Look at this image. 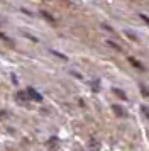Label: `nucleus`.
Segmentation results:
<instances>
[{"label": "nucleus", "mask_w": 149, "mask_h": 151, "mask_svg": "<svg viewBox=\"0 0 149 151\" xmlns=\"http://www.w3.org/2000/svg\"><path fill=\"white\" fill-rule=\"evenodd\" d=\"M130 63H132L134 66H137V68H142V65H141V63H137V61L134 60V58H130Z\"/></svg>", "instance_id": "5"}, {"label": "nucleus", "mask_w": 149, "mask_h": 151, "mask_svg": "<svg viewBox=\"0 0 149 151\" xmlns=\"http://www.w3.org/2000/svg\"><path fill=\"white\" fill-rule=\"evenodd\" d=\"M141 19H142L144 22H148V24H149V17H148L146 14H141Z\"/></svg>", "instance_id": "6"}, {"label": "nucleus", "mask_w": 149, "mask_h": 151, "mask_svg": "<svg viewBox=\"0 0 149 151\" xmlns=\"http://www.w3.org/2000/svg\"><path fill=\"white\" fill-rule=\"evenodd\" d=\"M27 93H29V97H32L34 100H37V102H41V100H42V95H41L37 90H34L32 87H29V88H27Z\"/></svg>", "instance_id": "1"}, {"label": "nucleus", "mask_w": 149, "mask_h": 151, "mask_svg": "<svg viewBox=\"0 0 149 151\" xmlns=\"http://www.w3.org/2000/svg\"><path fill=\"white\" fill-rule=\"evenodd\" d=\"M114 92H115V93H117V95H119V97H122V99H124V100H125V93H124V92H122V90H119V88H115Z\"/></svg>", "instance_id": "3"}, {"label": "nucleus", "mask_w": 149, "mask_h": 151, "mask_svg": "<svg viewBox=\"0 0 149 151\" xmlns=\"http://www.w3.org/2000/svg\"><path fill=\"white\" fill-rule=\"evenodd\" d=\"M17 99H19L20 102H24V100H26L27 97H26V95H24V93H22V92H19V93H17Z\"/></svg>", "instance_id": "4"}, {"label": "nucleus", "mask_w": 149, "mask_h": 151, "mask_svg": "<svg viewBox=\"0 0 149 151\" xmlns=\"http://www.w3.org/2000/svg\"><path fill=\"white\" fill-rule=\"evenodd\" d=\"M112 109H114V112L117 114V116H120V117L125 116V110L122 109V107H119V105H112Z\"/></svg>", "instance_id": "2"}]
</instances>
